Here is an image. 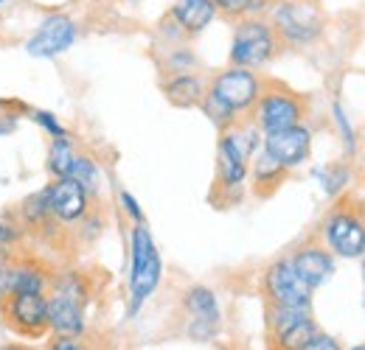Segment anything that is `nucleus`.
I'll use <instances>...</instances> for the list:
<instances>
[{
	"instance_id": "f257e3e1",
	"label": "nucleus",
	"mask_w": 365,
	"mask_h": 350,
	"mask_svg": "<svg viewBox=\"0 0 365 350\" xmlns=\"http://www.w3.org/2000/svg\"><path fill=\"white\" fill-rule=\"evenodd\" d=\"M264 79L256 76V70L247 68H228L211 79L202 98V112L205 118L220 132L230 129L236 121L247 118L259 101Z\"/></svg>"
},
{
	"instance_id": "f03ea898",
	"label": "nucleus",
	"mask_w": 365,
	"mask_h": 350,
	"mask_svg": "<svg viewBox=\"0 0 365 350\" xmlns=\"http://www.w3.org/2000/svg\"><path fill=\"white\" fill-rule=\"evenodd\" d=\"M88 297H91V286H88L85 275H79V272L53 275L46 292L51 331L65 334V336H82Z\"/></svg>"
},
{
	"instance_id": "7ed1b4c3",
	"label": "nucleus",
	"mask_w": 365,
	"mask_h": 350,
	"mask_svg": "<svg viewBox=\"0 0 365 350\" xmlns=\"http://www.w3.org/2000/svg\"><path fill=\"white\" fill-rule=\"evenodd\" d=\"M130 258H133V263H130V317H135L138 308L155 295V289L160 283V272H163L160 253H158L155 238L143 221L133 227Z\"/></svg>"
},
{
	"instance_id": "20e7f679",
	"label": "nucleus",
	"mask_w": 365,
	"mask_h": 350,
	"mask_svg": "<svg viewBox=\"0 0 365 350\" xmlns=\"http://www.w3.org/2000/svg\"><path fill=\"white\" fill-rule=\"evenodd\" d=\"M281 40L275 34L267 17H247L239 20L233 28V43H230V68H264L273 62L281 51Z\"/></svg>"
},
{
	"instance_id": "39448f33",
	"label": "nucleus",
	"mask_w": 365,
	"mask_h": 350,
	"mask_svg": "<svg viewBox=\"0 0 365 350\" xmlns=\"http://www.w3.org/2000/svg\"><path fill=\"white\" fill-rule=\"evenodd\" d=\"M253 121L262 129V134H270L278 129H289L304 124L307 115V98L281 82H264L259 101L253 107Z\"/></svg>"
},
{
	"instance_id": "423d86ee",
	"label": "nucleus",
	"mask_w": 365,
	"mask_h": 350,
	"mask_svg": "<svg viewBox=\"0 0 365 350\" xmlns=\"http://www.w3.org/2000/svg\"><path fill=\"white\" fill-rule=\"evenodd\" d=\"M267 14L284 45H309L323 34V14L312 0H275Z\"/></svg>"
},
{
	"instance_id": "0eeeda50",
	"label": "nucleus",
	"mask_w": 365,
	"mask_h": 350,
	"mask_svg": "<svg viewBox=\"0 0 365 350\" xmlns=\"http://www.w3.org/2000/svg\"><path fill=\"white\" fill-rule=\"evenodd\" d=\"M0 314L3 325L23 339H40L51 331L48 300L43 292H6L0 297Z\"/></svg>"
},
{
	"instance_id": "6e6552de",
	"label": "nucleus",
	"mask_w": 365,
	"mask_h": 350,
	"mask_svg": "<svg viewBox=\"0 0 365 350\" xmlns=\"http://www.w3.org/2000/svg\"><path fill=\"white\" fill-rule=\"evenodd\" d=\"M318 334L309 308L267 306V348L270 350H301Z\"/></svg>"
},
{
	"instance_id": "1a4fd4ad",
	"label": "nucleus",
	"mask_w": 365,
	"mask_h": 350,
	"mask_svg": "<svg viewBox=\"0 0 365 350\" xmlns=\"http://www.w3.org/2000/svg\"><path fill=\"white\" fill-rule=\"evenodd\" d=\"M323 238L331 255L357 258L365 253V219L349 205H337L323 221Z\"/></svg>"
},
{
	"instance_id": "9d476101",
	"label": "nucleus",
	"mask_w": 365,
	"mask_h": 350,
	"mask_svg": "<svg viewBox=\"0 0 365 350\" xmlns=\"http://www.w3.org/2000/svg\"><path fill=\"white\" fill-rule=\"evenodd\" d=\"M312 286L298 275L289 258L273 261L264 272V297L267 306H287V308H309L312 303Z\"/></svg>"
},
{
	"instance_id": "9b49d317",
	"label": "nucleus",
	"mask_w": 365,
	"mask_h": 350,
	"mask_svg": "<svg viewBox=\"0 0 365 350\" xmlns=\"http://www.w3.org/2000/svg\"><path fill=\"white\" fill-rule=\"evenodd\" d=\"M79 40V26L71 14L65 11H51L40 20L37 31L29 37L26 51L37 59H53L65 51H71L73 43Z\"/></svg>"
},
{
	"instance_id": "f8f14e48",
	"label": "nucleus",
	"mask_w": 365,
	"mask_h": 350,
	"mask_svg": "<svg viewBox=\"0 0 365 350\" xmlns=\"http://www.w3.org/2000/svg\"><path fill=\"white\" fill-rule=\"evenodd\" d=\"M48 193V211H51V219L62 227H71V224H79L91 213V193L73 179V176H59L53 179L51 185H46Z\"/></svg>"
},
{
	"instance_id": "ddd939ff",
	"label": "nucleus",
	"mask_w": 365,
	"mask_h": 350,
	"mask_svg": "<svg viewBox=\"0 0 365 350\" xmlns=\"http://www.w3.org/2000/svg\"><path fill=\"white\" fill-rule=\"evenodd\" d=\"M217 17V9L211 0H178L166 17L160 20V31L172 34V40H191L202 34Z\"/></svg>"
},
{
	"instance_id": "4468645a",
	"label": "nucleus",
	"mask_w": 365,
	"mask_h": 350,
	"mask_svg": "<svg viewBox=\"0 0 365 350\" xmlns=\"http://www.w3.org/2000/svg\"><path fill=\"white\" fill-rule=\"evenodd\" d=\"M262 152H267L275 163H281L287 171L298 169L309 152H312V132L307 129L304 124L289 127V129H278L264 134L262 140Z\"/></svg>"
},
{
	"instance_id": "2eb2a0df",
	"label": "nucleus",
	"mask_w": 365,
	"mask_h": 350,
	"mask_svg": "<svg viewBox=\"0 0 365 350\" xmlns=\"http://www.w3.org/2000/svg\"><path fill=\"white\" fill-rule=\"evenodd\" d=\"M247 163L250 157H245L228 137L222 134L220 137V146H217V191L228 193V196H236L242 193V185L247 179Z\"/></svg>"
},
{
	"instance_id": "dca6fc26",
	"label": "nucleus",
	"mask_w": 365,
	"mask_h": 350,
	"mask_svg": "<svg viewBox=\"0 0 365 350\" xmlns=\"http://www.w3.org/2000/svg\"><path fill=\"white\" fill-rule=\"evenodd\" d=\"M182 303H185V311L194 317L191 334H194L197 339H208V336L214 334L217 322H220V303H217L214 292L205 289V286H191V289L185 292Z\"/></svg>"
},
{
	"instance_id": "f3484780",
	"label": "nucleus",
	"mask_w": 365,
	"mask_h": 350,
	"mask_svg": "<svg viewBox=\"0 0 365 350\" xmlns=\"http://www.w3.org/2000/svg\"><path fill=\"white\" fill-rule=\"evenodd\" d=\"M292 266L298 269V275L312 286L318 289L320 283H326L334 272V258L326 247H318V244H304L301 250H295V255L289 258Z\"/></svg>"
},
{
	"instance_id": "a211bd4d",
	"label": "nucleus",
	"mask_w": 365,
	"mask_h": 350,
	"mask_svg": "<svg viewBox=\"0 0 365 350\" xmlns=\"http://www.w3.org/2000/svg\"><path fill=\"white\" fill-rule=\"evenodd\" d=\"M205 79L197 76V73H172L166 82H163V95L169 98V104L188 110V107H200L202 98H205Z\"/></svg>"
},
{
	"instance_id": "6ab92c4d",
	"label": "nucleus",
	"mask_w": 365,
	"mask_h": 350,
	"mask_svg": "<svg viewBox=\"0 0 365 350\" xmlns=\"http://www.w3.org/2000/svg\"><path fill=\"white\" fill-rule=\"evenodd\" d=\"M287 174H289V171H287L281 163H275L267 152H262V154L256 157V163H253V171H250V176H253V193L262 196V199H264V196H273L275 191L284 185Z\"/></svg>"
},
{
	"instance_id": "aec40b11",
	"label": "nucleus",
	"mask_w": 365,
	"mask_h": 350,
	"mask_svg": "<svg viewBox=\"0 0 365 350\" xmlns=\"http://www.w3.org/2000/svg\"><path fill=\"white\" fill-rule=\"evenodd\" d=\"M217 14H222L230 23L247 20V17H264L275 0H211Z\"/></svg>"
},
{
	"instance_id": "412c9836",
	"label": "nucleus",
	"mask_w": 365,
	"mask_h": 350,
	"mask_svg": "<svg viewBox=\"0 0 365 350\" xmlns=\"http://www.w3.org/2000/svg\"><path fill=\"white\" fill-rule=\"evenodd\" d=\"M76 154H79V152L73 149L71 137H53V140H51V149H48V171L53 174V179L73 174Z\"/></svg>"
},
{
	"instance_id": "4be33fe9",
	"label": "nucleus",
	"mask_w": 365,
	"mask_h": 350,
	"mask_svg": "<svg viewBox=\"0 0 365 350\" xmlns=\"http://www.w3.org/2000/svg\"><path fill=\"white\" fill-rule=\"evenodd\" d=\"M73 179L91 193L96 196V191H98V182H101V174H98V166H96V160L88 157V154H76V163H73Z\"/></svg>"
},
{
	"instance_id": "5701e85b",
	"label": "nucleus",
	"mask_w": 365,
	"mask_h": 350,
	"mask_svg": "<svg viewBox=\"0 0 365 350\" xmlns=\"http://www.w3.org/2000/svg\"><path fill=\"white\" fill-rule=\"evenodd\" d=\"M29 115H31V121H34V124H40L51 137H68V129L56 121V115H53V112H48V110H29Z\"/></svg>"
},
{
	"instance_id": "b1692460",
	"label": "nucleus",
	"mask_w": 365,
	"mask_h": 350,
	"mask_svg": "<svg viewBox=\"0 0 365 350\" xmlns=\"http://www.w3.org/2000/svg\"><path fill=\"white\" fill-rule=\"evenodd\" d=\"M23 224L17 219L6 221L0 219V247H6V250H11L14 244H20V238H23Z\"/></svg>"
},
{
	"instance_id": "393cba45",
	"label": "nucleus",
	"mask_w": 365,
	"mask_h": 350,
	"mask_svg": "<svg viewBox=\"0 0 365 350\" xmlns=\"http://www.w3.org/2000/svg\"><path fill=\"white\" fill-rule=\"evenodd\" d=\"M166 68H169L172 73H188V68H194V53L178 48V51L166 59Z\"/></svg>"
},
{
	"instance_id": "a878e982",
	"label": "nucleus",
	"mask_w": 365,
	"mask_h": 350,
	"mask_svg": "<svg viewBox=\"0 0 365 350\" xmlns=\"http://www.w3.org/2000/svg\"><path fill=\"white\" fill-rule=\"evenodd\" d=\"M46 350H91V348L85 345L82 336H65V334H56V336L46 345Z\"/></svg>"
},
{
	"instance_id": "bb28decb",
	"label": "nucleus",
	"mask_w": 365,
	"mask_h": 350,
	"mask_svg": "<svg viewBox=\"0 0 365 350\" xmlns=\"http://www.w3.org/2000/svg\"><path fill=\"white\" fill-rule=\"evenodd\" d=\"M301 350H340V345H337V339H334V336H326V334H320L318 331V334H315V336H312V339H309Z\"/></svg>"
},
{
	"instance_id": "cd10ccee",
	"label": "nucleus",
	"mask_w": 365,
	"mask_h": 350,
	"mask_svg": "<svg viewBox=\"0 0 365 350\" xmlns=\"http://www.w3.org/2000/svg\"><path fill=\"white\" fill-rule=\"evenodd\" d=\"M121 205H124V211L130 213V219L140 224L143 221V211H140V205H138V199L130 193V191H121Z\"/></svg>"
},
{
	"instance_id": "c85d7f7f",
	"label": "nucleus",
	"mask_w": 365,
	"mask_h": 350,
	"mask_svg": "<svg viewBox=\"0 0 365 350\" xmlns=\"http://www.w3.org/2000/svg\"><path fill=\"white\" fill-rule=\"evenodd\" d=\"M11 132H17V115H3L0 112V137H6Z\"/></svg>"
},
{
	"instance_id": "c756f323",
	"label": "nucleus",
	"mask_w": 365,
	"mask_h": 350,
	"mask_svg": "<svg viewBox=\"0 0 365 350\" xmlns=\"http://www.w3.org/2000/svg\"><path fill=\"white\" fill-rule=\"evenodd\" d=\"M9 258H11V250H6V247H0V269L9 263Z\"/></svg>"
},
{
	"instance_id": "7c9ffc66",
	"label": "nucleus",
	"mask_w": 365,
	"mask_h": 350,
	"mask_svg": "<svg viewBox=\"0 0 365 350\" xmlns=\"http://www.w3.org/2000/svg\"><path fill=\"white\" fill-rule=\"evenodd\" d=\"M11 3H14V0H0V11H3V9H9Z\"/></svg>"
},
{
	"instance_id": "2f4dec72",
	"label": "nucleus",
	"mask_w": 365,
	"mask_h": 350,
	"mask_svg": "<svg viewBox=\"0 0 365 350\" xmlns=\"http://www.w3.org/2000/svg\"><path fill=\"white\" fill-rule=\"evenodd\" d=\"M0 350H26V348H20V345H3Z\"/></svg>"
},
{
	"instance_id": "473e14b6",
	"label": "nucleus",
	"mask_w": 365,
	"mask_h": 350,
	"mask_svg": "<svg viewBox=\"0 0 365 350\" xmlns=\"http://www.w3.org/2000/svg\"><path fill=\"white\" fill-rule=\"evenodd\" d=\"M351 350H365V345H360V348H351Z\"/></svg>"
},
{
	"instance_id": "72a5a7b5",
	"label": "nucleus",
	"mask_w": 365,
	"mask_h": 350,
	"mask_svg": "<svg viewBox=\"0 0 365 350\" xmlns=\"http://www.w3.org/2000/svg\"><path fill=\"white\" fill-rule=\"evenodd\" d=\"M363 277H365V261H363Z\"/></svg>"
},
{
	"instance_id": "f704fd0d",
	"label": "nucleus",
	"mask_w": 365,
	"mask_h": 350,
	"mask_svg": "<svg viewBox=\"0 0 365 350\" xmlns=\"http://www.w3.org/2000/svg\"><path fill=\"white\" fill-rule=\"evenodd\" d=\"M363 306H365V300H363Z\"/></svg>"
},
{
	"instance_id": "c9c22d12",
	"label": "nucleus",
	"mask_w": 365,
	"mask_h": 350,
	"mask_svg": "<svg viewBox=\"0 0 365 350\" xmlns=\"http://www.w3.org/2000/svg\"><path fill=\"white\" fill-rule=\"evenodd\" d=\"M93 3H96V0H93Z\"/></svg>"
}]
</instances>
